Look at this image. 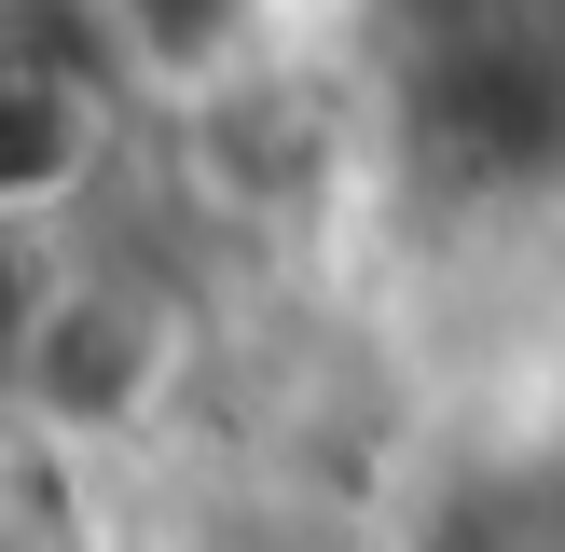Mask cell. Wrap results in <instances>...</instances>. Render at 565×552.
<instances>
[{"mask_svg": "<svg viewBox=\"0 0 565 552\" xmlns=\"http://www.w3.org/2000/svg\"><path fill=\"white\" fill-rule=\"evenodd\" d=\"M221 386H235V304L138 208H110L55 235L42 263L28 346L0 373V442L125 524L138 484H166L193 442H221Z\"/></svg>", "mask_w": 565, "mask_h": 552, "instance_id": "obj_1", "label": "cell"}, {"mask_svg": "<svg viewBox=\"0 0 565 552\" xmlns=\"http://www.w3.org/2000/svg\"><path fill=\"white\" fill-rule=\"evenodd\" d=\"M42 263H55V248H14V235H0V373H14V346H28V304H42Z\"/></svg>", "mask_w": 565, "mask_h": 552, "instance_id": "obj_2", "label": "cell"}]
</instances>
